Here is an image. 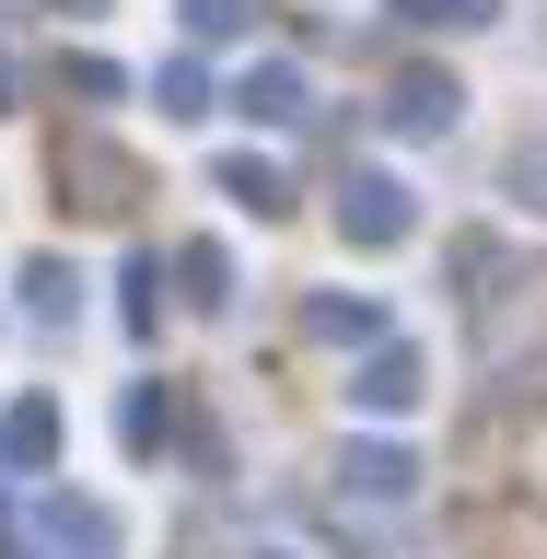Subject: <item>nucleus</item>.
<instances>
[{
	"label": "nucleus",
	"mask_w": 547,
	"mask_h": 559,
	"mask_svg": "<svg viewBox=\"0 0 547 559\" xmlns=\"http://www.w3.org/2000/svg\"><path fill=\"white\" fill-rule=\"evenodd\" d=\"M408 12H419V24H478L489 0H408Z\"/></svg>",
	"instance_id": "nucleus-1"
}]
</instances>
